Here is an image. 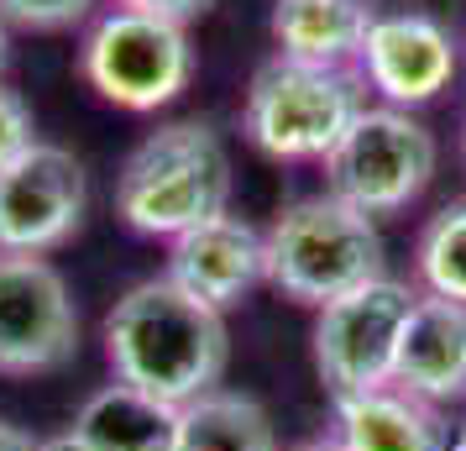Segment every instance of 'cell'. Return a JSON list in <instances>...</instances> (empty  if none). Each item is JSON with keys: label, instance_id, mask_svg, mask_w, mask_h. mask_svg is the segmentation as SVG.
<instances>
[{"label": "cell", "instance_id": "obj_19", "mask_svg": "<svg viewBox=\"0 0 466 451\" xmlns=\"http://www.w3.org/2000/svg\"><path fill=\"white\" fill-rule=\"evenodd\" d=\"M37 142V127H32V106H26L16 89L0 85V169L16 158V152H26Z\"/></svg>", "mask_w": 466, "mask_h": 451}, {"label": "cell", "instance_id": "obj_18", "mask_svg": "<svg viewBox=\"0 0 466 451\" xmlns=\"http://www.w3.org/2000/svg\"><path fill=\"white\" fill-rule=\"evenodd\" d=\"M95 11V0H0L5 26H26V32H64L79 26Z\"/></svg>", "mask_w": 466, "mask_h": 451}, {"label": "cell", "instance_id": "obj_11", "mask_svg": "<svg viewBox=\"0 0 466 451\" xmlns=\"http://www.w3.org/2000/svg\"><path fill=\"white\" fill-rule=\"evenodd\" d=\"M168 279L189 289L194 300L231 310L257 283H268V241L252 220L226 210L168 241Z\"/></svg>", "mask_w": 466, "mask_h": 451}, {"label": "cell", "instance_id": "obj_25", "mask_svg": "<svg viewBox=\"0 0 466 451\" xmlns=\"http://www.w3.org/2000/svg\"><path fill=\"white\" fill-rule=\"evenodd\" d=\"M451 451H466V430H461V436H456V446H451Z\"/></svg>", "mask_w": 466, "mask_h": 451}, {"label": "cell", "instance_id": "obj_14", "mask_svg": "<svg viewBox=\"0 0 466 451\" xmlns=\"http://www.w3.org/2000/svg\"><path fill=\"white\" fill-rule=\"evenodd\" d=\"M372 22H378L372 0H278L273 5L278 58L346 68L361 58Z\"/></svg>", "mask_w": 466, "mask_h": 451}, {"label": "cell", "instance_id": "obj_21", "mask_svg": "<svg viewBox=\"0 0 466 451\" xmlns=\"http://www.w3.org/2000/svg\"><path fill=\"white\" fill-rule=\"evenodd\" d=\"M0 451H37V441H32V436H26L22 425L0 420Z\"/></svg>", "mask_w": 466, "mask_h": 451}, {"label": "cell", "instance_id": "obj_5", "mask_svg": "<svg viewBox=\"0 0 466 451\" xmlns=\"http://www.w3.org/2000/svg\"><path fill=\"white\" fill-rule=\"evenodd\" d=\"M85 85L121 110H163L194 79L189 26L147 11H106L79 47Z\"/></svg>", "mask_w": 466, "mask_h": 451}, {"label": "cell", "instance_id": "obj_15", "mask_svg": "<svg viewBox=\"0 0 466 451\" xmlns=\"http://www.w3.org/2000/svg\"><path fill=\"white\" fill-rule=\"evenodd\" d=\"M74 436L89 451H173V441H178V409L131 384H106L79 405Z\"/></svg>", "mask_w": 466, "mask_h": 451}, {"label": "cell", "instance_id": "obj_23", "mask_svg": "<svg viewBox=\"0 0 466 451\" xmlns=\"http://www.w3.org/2000/svg\"><path fill=\"white\" fill-rule=\"evenodd\" d=\"M5 64H11V26L0 16V74H5Z\"/></svg>", "mask_w": 466, "mask_h": 451}, {"label": "cell", "instance_id": "obj_9", "mask_svg": "<svg viewBox=\"0 0 466 451\" xmlns=\"http://www.w3.org/2000/svg\"><path fill=\"white\" fill-rule=\"evenodd\" d=\"M89 210V173L58 142H32L0 169V252L43 258L64 247Z\"/></svg>", "mask_w": 466, "mask_h": 451}, {"label": "cell", "instance_id": "obj_26", "mask_svg": "<svg viewBox=\"0 0 466 451\" xmlns=\"http://www.w3.org/2000/svg\"><path fill=\"white\" fill-rule=\"evenodd\" d=\"M461 142H466V127H461Z\"/></svg>", "mask_w": 466, "mask_h": 451}, {"label": "cell", "instance_id": "obj_12", "mask_svg": "<svg viewBox=\"0 0 466 451\" xmlns=\"http://www.w3.org/2000/svg\"><path fill=\"white\" fill-rule=\"evenodd\" d=\"M393 388L424 405L466 399V304L420 294L393 357Z\"/></svg>", "mask_w": 466, "mask_h": 451}, {"label": "cell", "instance_id": "obj_3", "mask_svg": "<svg viewBox=\"0 0 466 451\" xmlns=\"http://www.w3.org/2000/svg\"><path fill=\"white\" fill-rule=\"evenodd\" d=\"M262 241H268V283L283 300L309 310L382 279V231L372 226V215H361L330 190L283 205Z\"/></svg>", "mask_w": 466, "mask_h": 451}, {"label": "cell", "instance_id": "obj_17", "mask_svg": "<svg viewBox=\"0 0 466 451\" xmlns=\"http://www.w3.org/2000/svg\"><path fill=\"white\" fill-rule=\"evenodd\" d=\"M414 262L435 300L466 304V200H451L445 210L430 215L420 247H414Z\"/></svg>", "mask_w": 466, "mask_h": 451}, {"label": "cell", "instance_id": "obj_22", "mask_svg": "<svg viewBox=\"0 0 466 451\" xmlns=\"http://www.w3.org/2000/svg\"><path fill=\"white\" fill-rule=\"evenodd\" d=\"M37 451H89L74 430H64V436H47V441H37Z\"/></svg>", "mask_w": 466, "mask_h": 451}, {"label": "cell", "instance_id": "obj_4", "mask_svg": "<svg viewBox=\"0 0 466 451\" xmlns=\"http://www.w3.org/2000/svg\"><path fill=\"white\" fill-rule=\"evenodd\" d=\"M361 110L367 100L351 68L268 58L247 85L241 131L273 163H325Z\"/></svg>", "mask_w": 466, "mask_h": 451}, {"label": "cell", "instance_id": "obj_6", "mask_svg": "<svg viewBox=\"0 0 466 451\" xmlns=\"http://www.w3.org/2000/svg\"><path fill=\"white\" fill-rule=\"evenodd\" d=\"M435 163L441 148L424 121L399 106H367L340 137V148L325 158V190L361 215H399L430 190Z\"/></svg>", "mask_w": 466, "mask_h": 451}, {"label": "cell", "instance_id": "obj_16", "mask_svg": "<svg viewBox=\"0 0 466 451\" xmlns=\"http://www.w3.org/2000/svg\"><path fill=\"white\" fill-rule=\"evenodd\" d=\"M173 451H278L273 420L252 394L210 388L178 409V441Z\"/></svg>", "mask_w": 466, "mask_h": 451}, {"label": "cell", "instance_id": "obj_8", "mask_svg": "<svg viewBox=\"0 0 466 451\" xmlns=\"http://www.w3.org/2000/svg\"><path fill=\"white\" fill-rule=\"evenodd\" d=\"M79 352V304L47 258L0 252V373H58Z\"/></svg>", "mask_w": 466, "mask_h": 451}, {"label": "cell", "instance_id": "obj_2", "mask_svg": "<svg viewBox=\"0 0 466 451\" xmlns=\"http://www.w3.org/2000/svg\"><path fill=\"white\" fill-rule=\"evenodd\" d=\"M231 152L210 121H168L147 131L116 173V215L137 237H184L231 210Z\"/></svg>", "mask_w": 466, "mask_h": 451}, {"label": "cell", "instance_id": "obj_7", "mask_svg": "<svg viewBox=\"0 0 466 451\" xmlns=\"http://www.w3.org/2000/svg\"><path fill=\"white\" fill-rule=\"evenodd\" d=\"M414 289L399 279H372L340 294V300L319 304L315 315V373L330 394H367V388L393 384V357H399V336L414 310Z\"/></svg>", "mask_w": 466, "mask_h": 451}, {"label": "cell", "instance_id": "obj_1", "mask_svg": "<svg viewBox=\"0 0 466 451\" xmlns=\"http://www.w3.org/2000/svg\"><path fill=\"white\" fill-rule=\"evenodd\" d=\"M106 363L116 384L184 409L189 399L210 394L231 363L226 310L194 300L168 273L131 283L106 315Z\"/></svg>", "mask_w": 466, "mask_h": 451}, {"label": "cell", "instance_id": "obj_20", "mask_svg": "<svg viewBox=\"0 0 466 451\" xmlns=\"http://www.w3.org/2000/svg\"><path fill=\"white\" fill-rule=\"evenodd\" d=\"M121 11H147V16H168V22H184L189 26L194 16H205L215 0H116Z\"/></svg>", "mask_w": 466, "mask_h": 451}, {"label": "cell", "instance_id": "obj_13", "mask_svg": "<svg viewBox=\"0 0 466 451\" xmlns=\"http://www.w3.org/2000/svg\"><path fill=\"white\" fill-rule=\"evenodd\" d=\"M336 425L346 451H451L456 430L445 425L441 405H424L403 388H367V394H340Z\"/></svg>", "mask_w": 466, "mask_h": 451}, {"label": "cell", "instance_id": "obj_10", "mask_svg": "<svg viewBox=\"0 0 466 451\" xmlns=\"http://www.w3.org/2000/svg\"><path fill=\"white\" fill-rule=\"evenodd\" d=\"M361 79L382 95V106L414 110L435 100L456 79V37L424 11H378L361 47Z\"/></svg>", "mask_w": 466, "mask_h": 451}, {"label": "cell", "instance_id": "obj_24", "mask_svg": "<svg viewBox=\"0 0 466 451\" xmlns=\"http://www.w3.org/2000/svg\"><path fill=\"white\" fill-rule=\"evenodd\" d=\"M299 451H346L340 441H309V446H299Z\"/></svg>", "mask_w": 466, "mask_h": 451}]
</instances>
